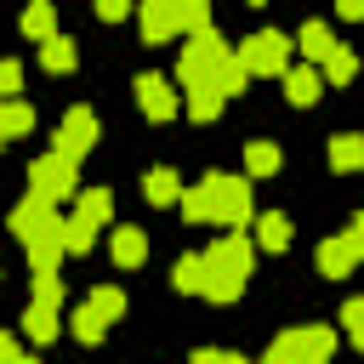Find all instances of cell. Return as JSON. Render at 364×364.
<instances>
[{
    "instance_id": "5b68a950",
    "label": "cell",
    "mask_w": 364,
    "mask_h": 364,
    "mask_svg": "<svg viewBox=\"0 0 364 364\" xmlns=\"http://www.w3.org/2000/svg\"><path fill=\"white\" fill-rule=\"evenodd\" d=\"M336 353V330L324 324H296V330H279L267 358H284V364H330Z\"/></svg>"
},
{
    "instance_id": "5bb4252c",
    "label": "cell",
    "mask_w": 364,
    "mask_h": 364,
    "mask_svg": "<svg viewBox=\"0 0 364 364\" xmlns=\"http://www.w3.org/2000/svg\"><path fill=\"white\" fill-rule=\"evenodd\" d=\"M318 91H324V68H313V63H290V74H284V97H290L296 108H307V102H318Z\"/></svg>"
},
{
    "instance_id": "ffe728a7",
    "label": "cell",
    "mask_w": 364,
    "mask_h": 364,
    "mask_svg": "<svg viewBox=\"0 0 364 364\" xmlns=\"http://www.w3.org/2000/svg\"><path fill=\"white\" fill-rule=\"evenodd\" d=\"M222 102H228V97H222L216 85H193V91L182 97V108H188V119H199V125H205V119H216V114H222Z\"/></svg>"
},
{
    "instance_id": "9c48e42d",
    "label": "cell",
    "mask_w": 364,
    "mask_h": 364,
    "mask_svg": "<svg viewBox=\"0 0 364 364\" xmlns=\"http://www.w3.org/2000/svg\"><path fill=\"white\" fill-rule=\"evenodd\" d=\"M91 148H97V114H91V108H68V114L57 119V154L80 159V154H91Z\"/></svg>"
},
{
    "instance_id": "f546056e",
    "label": "cell",
    "mask_w": 364,
    "mask_h": 364,
    "mask_svg": "<svg viewBox=\"0 0 364 364\" xmlns=\"http://www.w3.org/2000/svg\"><path fill=\"white\" fill-rule=\"evenodd\" d=\"M17 85H23V63H17V57H6V63H0V97H6V102H17Z\"/></svg>"
},
{
    "instance_id": "4fadbf2b",
    "label": "cell",
    "mask_w": 364,
    "mask_h": 364,
    "mask_svg": "<svg viewBox=\"0 0 364 364\" xmlns=\"http://www.w3.org/2000/svg\"><path fill=\"white\" fill-rule=\"evenodd\" d=\"M296 46H301V57H307L313 68H324V63H330V57L341 51V40L330 34V23H318V17H313V23H301V34H296Z\"/></svg>"
},
{
    "instance_id": "836d02e7",
    "label": "cell",
    "mask_w": 364,
    "mask_h": 364,
    "mask_svg": "<svg viewBox=\"0 0 364 364\" xmlns=\"http://www.w3.org/2000/svg\"><path fill=\"white\" fill-rule=\"evenodd\" d=\"M0 364H34V358L17 353V336H0Z\"/></svg>"
},
{
    "instance_id": "4316f807",
    "label": "cell",
    "mask_w": 364,
    "mask_h": 364,
    "mask_svg": "<svg viewBox=\"0 0 364 364\" xmlns=\"http://www.w3.org/2000/svg\"><path fill=\"white\" fill-rule=\"evenodd\" d=\"M245 80H250V68L239 63V51H228V63H222V74H216V91H222V97H239Z\"/></svg>"
},
{
    "instance_id": "e575fe53",
    "label": "cell",
    "mask_w": 364,
    "mask_h": 364,
    "mask_svg": "<svg viewBox=\"0 0 364 364\" xmlns=\"http://www.w3.org/2000/svg\"><path fill=\"white\" fill-rule=\"evenodd\" d=\"M97 17H102V23H119V17H125V0H102Z\"/></svg>"
},
{
    "instance_id": "52a82bcc",
    "label": "cell",
    "mask_w": 364,
    "mask_h": 364,
    "mask_svg": "<svg viewBox=\"0 0 364 364\" xmlns=\"http://www.w3.org/2000/svg\"><path fill=\"white\" fill-rule=\"evenodd\" d=\"M74 165L80 159H68V154H40L34 165H28V193L34 199H46V205H57V199H68L74 193Z\"/></svg>"
},
{
    "instance_id": "44dd1931",
    "label": "cell",
    "mask_w": 364,
    "mask_h": 364,
    "mask_svg": "<svg viewBox=\"0 0 364 364\" xmlns=\"http://www.w3.org/2000/svg\"><path fill=\"white\" fill-rule=\"evenodd\" d=\"M28 125H34V108H28L23 97H17V102H0V136H6V142H17Z\"/></svg>"
},
{
    "instance_id": "3957f363",
    "label": "cell",
    "mask_w": 364,
    "mask_h": 364,
    "mask_svg": "<svg viewBox=\"0 0 364 364\" xmlns=\"http://www.w3.org/2000/svg\"><path fill=\"white\" fill-rule=\"evenodd\" d=\"M250 239L245 233H222L216 245H205V301H233L250 279Z\"/></svg>"
},
{
    "instance_id": "d4e9b609",
    "label": "cell",
    "mask_w": 364,
    "mask_h": 364,
    "mask_svg": "<svg viewBox=\"0 0 364 364\" xmlns=\"http://www.w3.org/2000/svg\"><path fill=\"white\" fill-rule=\"evenodd\" d=\"M40 63H46L51 74H68V68H74V40H68V34H51V40L40 46Z\"/></svg>"
},
{
    "instance_id": "8fae6325",
    "label": "cell",
    "mask_w": 364,
    "mask_h": 364,
    "mask_svg": "<svg viewBox=\"0 0 364 364\" xmlns=\"http://www.w3.org/2000/svg\"><path fill=\"white\" fill-rule=\"evenodd\" d=\"M171 34H182V0H148L142 6V40L165 46Z\"/></svg>"
},
{
    "instance_id": "f35d334b",
    "label": "cell",
    "mask_w": 364,
    "mask_h": 364,
    "mask_svg": "<svg viewBox=\"0 0 364 364\" xmlns=\"http://www.w3.org/2000/svg\"><path fill=\"white\" fill-rule=\"evenodd\" d=\"M267 364H284V358H267Z\"/></svg>"
},
{
    "instance_id": "277c9868",
    "label": "cell",
    "mask_w": 364,
    "mask_h": 364,
    "mask_svg": "<svg viewBox=\"0 0 364 364\" xmlns=\"http://www.w3.org/2000/svg\"><path fill=\"white\" fill-rule=\"evenodd\" d=\"M108 222H114V193H108V188H85V193L74 199V216H68V256H85L91 239H97Z\"/></svg>"
},
{
    "instance_id": "8992f818",
    "label": "cell",
    "mask_w": 364,
    "mask_h": 364,
    "mask_svg": "<svg viewBox=\"0 0 364 364\" xmlns=\"http://www.w3.org/2000/svg\"><path fill=\"white\" fill-rule=\"evenodd\" d=\"M222 63H228V46H222V34L216 28H205V34H188L182 40V85L193 91V85H216V74H222Z\"/></svg>"
},
{
    "instance_id": "7402d4cb",
    "label": "cell",
    "mask_w": 364,
    "mask_h": 364,
    "mask_svg": "<svg viewBox=\"0 0 364 364\" xmlns=\"http://www.w3.org/2000/svg\"><path fill=\"white\" fill-rule=\"evenodd\" d=\"M256 245H262V250H284V245H290V222H284L279 210L256 216Z\"/></svg>"
},
{
    "instance_id": "d6a6232c",
    "label": "cell",
    "mask_w": 364,
    "mask_h": 364,
    "mask_svg": "<svg viewBox=\"0 0 364 364\" xmlns=\"http://www.w3.org/2000/svg\"><path fill=\"white\" fill-rule=\"evenodd\" d=\"M188 364H233V353H222V347H199Z\"/></svg>"
},
{
    "instance_id": "7c38bea8",
    "label": "cell",
    "mask_w": 364,
    "mask_h": 364,
    "mask_svg": "<svg viewBox=\"0 0 364 364\" xmlns=\"http://www.w3.org/2000/svg\"><path fill=\"white\" fill-rule=\"evenodd\" d=\"M136 108H142L148 119H171V114L182 108V97L171 91L165 74H142V80H136Z\"/></svg>"
},
{
    "instance_id": "30bf717a",
    "label": "cell",
    "mask_w": 364,
    "mask_h": 364,
    "mask_svg": "<svg viewBox=\"0 0 364 364\" xmlns=\"http://www.w3.org/2000/svg\"><path fill=\"white\" fill-rule=\"evenodd\" d=\"M358 262H364V245H358L353 233H336V239L318 245V273H324V279H347Z\"/></svg>"
},
{
    "instance_id": "ac0fdd59",
    "label": "cell",
    "mask_w": 364,
    "mask_h": 364,
    "mask_svg": "<svg viewBox=\"0 0 364 364\" xmlns=\"http://www.w3.org/2000/svg\"><path fill=\"white\" fill-rule=\"evenodd\" d=\"M330 165H336V171H364V136H358V131L330 136Z\"/></svg>"
},
{
    "instance_id": "f1b7e54d",
    "label": "cell",
    "mask_w": 364,
    "mask_h": 364,
    "mask_svg": "<svg viewBox=\"0 0 364 364\" xmlns=\"http://www.w3.org/2000/svg\"><path fill=\"white\" fill-rule=\"evenodd\" d=\"M102 330H108V324H102V318H97V313H91L85 301H80V307H74V336H80V341L91 347V341H102Z\"/></svg>"
},
{
    "instance_id": "4dcf8cb0",
    "label": "cell",
    "mask_w": 364,
    "mask_h": 364,
    "mask_svg": "<svg viewBox=\"0 0 364 364\" xmlns=\"http://www.w3.org/2000/svg\"><path fill=\"white\" fill-rule=\"evenodd\" d=\"M34 301L63 307V273H40V279H34Z\"/></svg>"
},
{
    "instance_id": "e0dca14e",
    "label": "cell",
    "mask_w": 364,
    "mask_h": 364,
    "mask_svg": "<svg viewBox=\"0 0 364 364\" xmlns=\"http://www.w3.org/2000/svg\"><path fill=\"white\" fill-rule=\"evenodd\" d=\"M23 336L28 341H51L57 336V307L51 301H28L23 307Z\"/></svg>"
},
{
    "instance_id": "d590c367",
    "label": "cell",
    "mask_w": 364,
    "mask_h": 364,
    "mask_svg": "<svg viewBox=\"0 0 364 364\" xmlns=\"http://www.w3.org/2000/svg\"><path fill=\"white\" fill-rule=\"evenodd\" d=\"M336 17H347V23H358V17H364V0H341V6H336Z\"/></svg>"
},
{
    "instance_id": "484cf974",
    "label": "cell",
    "mask_w": 364,
    "mask_h": 364,
    "mask_svg": "<svg viewBox=\"0 0 364 364\" xmlns=\"http://www.w3.org/2000/svg\"><path fill=\"white\" fill-rule=\"evenodd\" d=\"M279 165H284V154H279L273 142H250V148H245V171H250V176H273Z\"/></svg>"
},
{
    "instance_id": "ba28073f",
    "label": "cell",
    "mask_w": 364,
    "mask_h": 364,
    "mask_svg": "<svg viewBox=\"0 0 364 364\" xmlns=\"http://www.w3.org/2000/svg\"><path fill=\"white\" fill-rule=\"evenodd\" d=\"M239 63L250 74H290V40L279 28H256L245 46H239Z\"/></svg>"
},
{
    "instance_id": "6da1fadb",
    "label": "cell",
    "mask_w": 364,
    "mask_h": 364,
    "mask_svg": "<svg viewBox=\"0 0 364 364\" xmlns=\"http://www.w3.org/2000/svg\"><path fill=\"white\" fill-rule=\"evenodd\" d=\"M11 233L23 239V250H28V273L40 279V273H57V262L68 256V216H57V205H46V199H17L11 205Z\"/></svg>"
},
{
    "instance_id": "2e32d148",
    "label": "cell",
    "mask_w": 364,
    "mask_h": 364,
    "mask_svg": "<svg viewBox=\"0 0 364 364\" xmlns=\"http://www.w3.org/2000/svg\"><path fill=\"white\" fill-rule=\"evenodd\" d=\"M114 262L119 267H142L148 262V233L142 228H114Z\"/></svg>"
},
{
    "instance_id": "d6986e66",
    "label": "cell",
    "mask_w": 364,
    "mask_h": 364,
    "mask_svg": "<svg viewBox=\"0 0 364 364\" xmlns=\"http://www.w3.org/2000/svg\"><path fill=\"white\" fill-rule=\"evenodd\" d=\"M23 34H28V40H40V46H46V40H51V34H57V6H51V0H34V6H28V11H23Z\"/></svg>"
},
{
    "instance_id": "603a6c76",
    "label": "cell",
    "mask_w": 364,
    "mask_h": 364,
    "mask_svg": "<svg viewBox=\"0 0 364 364\" xmlns=\"http://www.w3.org/2000/svg\"><path fill=\"white\" fill-rule=\"evenodd\" d=\"M171 279H176V290H188V296H205V250H193V256H182Z\"/></svg>"
},
{
    "instance_id": "1f68e13d",
    "label": "cell",
    "mask_w": 364,
    "mask_h": 364,
    "mask_svg": "<svg viewBox=\"0 0 364 364\" xmlns=\"http://www.w3.org/2000/svg\"><path fill=\"white\" fill-rule=\"evenodd\" d=\"M341 324H347V336L364 347V296H353V301L341 307Z\"/></svg>"
},
{
    "instance_id": "9a60e30c",
    "label": "cell",
    "mask_w": 364,
    "mask_h": 364,
    "mask_svg": "<svg viewBox=\"0 0 364 364\" xmlns=\"http://www.w3.org/2000/svg\"><path fill=\"white\" fill-rule=\"evenodd\" d=\"M142 193H148V205H176V199H182V182H176L171 165H154V171L142 176Z\"/></svg>"
},
{
    "instance_id": "83f0119b",
    "label": "cell",
    "mask_w": 364,
    "mask_h": 364,
    "mask_svg": "<svg viewBox=\"0 0 364 364\" xmlns=\"http://www.w3.org/2000/svg\"><path fill=\"white\" fill-rule=\"evenodd\" d=\"M353 68H358V51H353V46H341V51L324 63V85H347V80H353Z\"/></svg>"
},
{
    "instance_id": "7a4b0ae2",
    "label": "cell",
    "mask_w": 364,
    "mask_h": 364,
    "mask_svg": "<svg viewBox=\"0 0 364 364\" xmlns=\"http://www.w3.org/2000/svg\"><path fill=\"white\" fill-rule=\"evenodd\" d=\"M182 216H188V222H216V228L239 233V228L256 216V205H250V182H245V176H222V171H210L199 188L182 193Z\"/></svg>"
},
{
    "instance_id": "8d00e7d4",
    "label": "cell",
    "mask_w": 364,
    "mask_h": 364,
    "mask_svg": "<svg viewBox=\"0 0 364 364\" xmlns=\"http://www.w3.org/2000/svg\"><path fill=\"white\" fill-rule=\"evenodd\" d=\"M347 233H353V239H358V245H364V210H358V216H353V228H347Z\"/></svg>"
},
{
    "instance_id": "74e56055",
    "label": "cell",
    "mask_w": 364,
    "mask_h": 364,
    "mask_svg": "<svg viewBox=\"0 0 364 364\" xmlns=\"http://www.w3.org/2000/svg\"><path fill=\"white\" fill-rule=\"evenodd\" d=\"M233 364H245V358H239V353H233Z\"/></svg>"
},
{
    "instance_id": "cb8c5ba5",
    "label": "cell",
    "mask_w": 364,
    "mask_h": 364,
    "mask_svg": "<svg viewBox=\"0 0 364 364\" xmlns=\"http://www.w3.org/2000/svg\"><path fill=\"white\" fill-rule=\"evenodd\" d=\"M85 307L108 324V318H119V313H125V290H119V284H97V290L85 296Z\"/></svg>"
}]
</instances>
